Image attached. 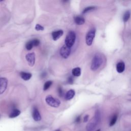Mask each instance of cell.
Instances as JSON below:
<instances>
[{
	"label": "cell",
	"mask_w": 131,
	"mask_h": 131,
	"mask_svg": "<svg viewBox=\"0 0 131 131\" xmlns=\"http://www.w3.org/2000/svg\"><path fill=\"white\" fill-rule=\"evenodd\" d=\"M33 44V46L35 47H37L38 45H39L40 44V40H38V39H37V38H35V39H33V40H32Z\"/></svg>",
	"instance_id": "obj_22"
},
{
	"label": "cell",
	"mask_w": 131,
	"mask_h": 131,
	"mask_svg": "<svg viewBox=\"0 0 131 131\" xmlns=\"http://www.w3.org/2000/svg\"><path fill=\"white\" fill-rule=\"evenodd\" d=\"M95 7H93V6H90V7H88L87 8H86L84 10V11H83L82 12V13L83 14H85V13H87L89 11H91V10H94L95 9Z\"/></svg>",
	"instance_id": "obj_21"
},
{
	"label": "cell",
	"mask_w": 131,
	"mask_h": 131,
	"mask_svg": "<svg viewBox=\"0 0 131 131\" xmlns=\"http://www.w3.org/2000/svg\"><path fill=\"white\" fill-rule=\"evenodd\" d=\"M89 116L88 115H86L85 116L84 118V121L85 123H86V122H87L89 120Z\"/></svg>",
	"instance_id": "obj_26"
},
{
	"label": "cell",
	"mask_w": 131,
	"mask_h": 131,
	"mask_svg": "<svg viewBox=\"0 0 131 131\" xmlns=\"http://www.w3.org/2000/svg\"><path fill=\"white\" fill-rule=\"evenodd\" d=\"M74 21L77 25H82L85 23V20L82 16H77L74 17Z\"/></svg>",
	"instance_id": "obj_14"
},
{
	"label": "cell",
	"mask_w": 131,
	"mask_h": 131,
	"mask_svg": "<svg viewBox=\"0 0 131 131\" xmlns=\"http://www.w3.org/2000/svg\"><path fill=\"white\" fill-rule=\"evenodd\" d=\"M26 61H27L28 65L31 67H33L35 62V54L34 52L29 53L26 55Z\"/></svg>",
	"instance_id": "obj_8"
},
{
	"label": "cell",
	"mask_w": 131,
	"mask_h": 131,
	"mask_svg": "<svg viewBox=\"0 0 131 131\" xmlns=\"http://www.w3.org/2000/svg\"><path fill=\"white\" fill-rule=\"evenodd\" d=\"M117 118H118L117 115L115 114V115L113 116V117L111 119V121H110V127L113 126L116 123V121L117 120Z\"/></svg>",
	"instance_id": "obj_18"
},
{
	"label": "cell",
	"mask_w": 131,
	"mask_h": 131,
	"mask_svg": "<svg viewBox=\"0 0 131 131\" xmlns=\"http://www.w3.org/2000/svg\"><path fill=\"white\" fill-rule=\"evenodd\" d=\"M58 95L60 97H62L63 96V90H62V88L61 87V86H59L58 87Z\"/></svg>",
	"instance_id": "obj_24"
},
{
	"label": "cell",
	"mask_w": 131,
	"mask_h": 131,
	"mask_svg": "<svg viewBox=\"0 0 131 131\" xmlns=\"http://www.w3.org/2000/svg\"><path fill=\"white\" fill-rule=\"evenodd\" d=\"M96 131H100V130H99H99H97Z\"/></svg>",
	"instance_id": "obj_29"
},
{
	"label": "cell",
	"mask_w": 131,
	"mask_h": 131,
	"mask_svg": "<svg viewBox=\"0 0 131 131\" xmlns=\"http://www.w3.org/2000/svg\"><path fill=\"white\" fill-rule=\"evenodd\" d=\"M80 119H81V118H80V116H78L75 119V122L76 123H79V122L80 121Z\"/></svg>",
	"instance_id": "obj_27"
},
{
	"label": "cell",
	"mask_w": 131,
	"mask_h": 131,
	"mask_svg": "<svg viewBox=\"0 0 131 131\" xmlns=\"http://www.w3.org/2000/svg\"><path fill=\"white\" fill-rule=\"evenodd\" d=\"M33 47L34 46H33V44L32 40L28 41L26 44V48L27 50H31Z\"/></svg>",
	"instance_id": "obj_20"
},
{
	"label": "cell",
	"mask_w": 131,
	"mask_h": 131,
	"mask_svg": "<svg viewBox=\"0 0 131 131\" xmlns=\"http://www.w3.org/2000/svg\"><path fill=\"white\" fill-rule=\"evenodd\" d=\"M8 86V80L5 77L0 78V95L4 93Z\"/></svg>",
	"instance_id": "obj_7"
},
{
	"label": "cell",
	"mask_w": 131,
	"mask_h": 131,
	"mask_svg": "<svg viewBox=\"0 0 131 131\" xmlns=\"http://www.w3.org/2000/svg\"><path fill=\"white\" fill-rule=\"evenodd\" d=\"M52 84V82L51 80H49V81L46 82L44 85V88L43 90L44 91H47L50 87H51Z\"/></svg>",
	"instance_id": "obj_19"
},
{
	"label": "cell",
	"mask_w": 131,
	"mask_h": 131,
	"mask_svg": "<svg viewBox=\"0 0 131 131\" xmlns=\"http://www.w3.org/2000/svg\"><path fill=\"white\" fill-rule=\"evenodd\" d=\"M73 82H74V79L72 77H69V78H68V82L69 83V84H72L73 83Z\"/></svg>",
	"instance_id": "obj_25"
},
{
	"label": "cell",
	"mask_w": 131,
	"mask_h": 131,
	"mask_svg": "<svg viewBox=\"0 0 131 131\" xmlns=\"http://www.w3.org/2000/svg\"><path fill=\"white\" fill-rule=\"evenodd\" d=\"M32 117L33 118V119L35 121H39L41 120V117L40 113L39 111H38L37 107L34 106L32 110Z\"/></svg>",
	"instance_id": "obj_9"
},
{
	"label": "cell",
	"mask_w": 131,
	"mask_h": 131,
	"mask_svg": "<svg viewBox=\"0 0 131 131\" xmlns=\"http://www.w3.org/2000/svg\"><path fill=\"white\" fill-rule=\"evenodd\" d=\"M75 94V92L74 90H70L68 91L65 95V99L67 100H70L72 99L74 97Z\"/></svg>",
	"instance_id": "obj_11"
},
{
	"label": "cell",
	"mask_w": 131,
	"mask_h": 131,
	"mask_svg": "<svg viewBox=\"0 0 131 131\" xmlns=\"http://www.w3.org/2000/svg\"><path fill=\"white\" fill-rule=\"evenodd\" d=\"M72 75L74 76L78 77L81 74V69L79 67H76L74 68L72 71Z\"/></svg>",
	"instance_id": "obj_16"
},
{
	"label": "cell",
	"mask_w": 131,
	"mask_h": 131,
	"mask_svg": "<svg viewBox=\"0 0 131 131\" xmlns=\"http://www.w3.org/2000/svg\"><path fill=\"white\" fill-rule=\"evenodd\" d=\"M61 131L60 130H56V131Z\"/></svg>",
	"instance_id": "obj_28"
},
{
	"label": "cell",
	"mask_w": 131,
	"mask_h": 131,
	"mask_svg": "<svg viewBox=\"0 0 131 131\" xmlns=\"http://www.w3.org/2000/svg\"><path fill=\"white\" fill-rule=\"evenodd\" d=\"M100 120V112L97 111L95 113L94 117L89 122L86 126V130L88 131H92L94 130L97 126Z\"/></svg>",
	"instance_id": "obj_1"
},
{
	"label": "cell",
	"mask_w": 131,
	"mask_h": 131,
	"mask_svg": "<svg viewBox=\"0 0 131 131\" xmlns=\"http://www.w3.org/2000/svg\"><path fill=\"white\" fill-rule=\"evenodd\" d=\"M35 29L37 31H43L44 30V28L40 24H37L36 26H35Z\"/></svg>",
	"instance_id": "obj_23"
},
{
	"label": "cell",
	"mask_w": 131,
	"mask_h": 131,
	"mask_svg": "<svg viewBox=\"0 0 131 131\" xmlns=\"http://www.w3.org/2000/svg\"><path fill=\"white\" fill-rule=\"evenodd\" d=\"M59 53H60V55L62 58L66 59L70 55L71 48L68 47L65 45L61 47Z\"/></svg>",
	"instance_id": "obj_6"
},
{
	"label": "cell",
	"mask_w": 131,
	"mask_h": 131,
	"mask_svg": "<svg viewBox=\"0 0 131 131\" xmlns=\"http://www.w3.org/2000/svg\"><path fill=\"white\" fill-rule=\"evenodd\" d=\"M131 16V11L128 10L124 13L123 16V20L124 22H127L130 18Z\"/></svg>",
	"instance_id": "obj_17"
},
{
	"label": "cell",
	"mask_w": 131,
	"mask_h": 131,
	"mask_svg": "<svg viewBox=\"0 0 131 131\" xmlns=\"http://www.w3.org/2000/svg\"><path fill=\"white\" fill-rule=\"evenodd\" d=\"M76 40L75 33L73 31H70L67 34L65 38V45L67 47L71 48L73 45Z\"/></svg>",
	"instance_id": "obj_3"
},
{
	"label": "cell",
	"mask_w": 131,
	"mask_h": 131,
	"mask_svg": "<svg viewBox=\"0 0 131 131\" xmlns=\"http://www.w3.org/2000/svg\"><path fill=\"white\" fill-rule=\"evenodd\" d=\"M46 102L49 106L53 108H58L61 105V101L51 95H48L46 97Z\"/></svg>",
	"instance_id": "obj_4"
},
{
	"label": "cell",
	"mask_w": 131,
	"mask_h": 131,
	"mask_svg": "<svg viewBox=\"0 0 131 131\" xmlns=\"http://www.w3.org/2000/svg\"><path fill=\"white\" fill-rule=\"evenodd\" d=\"M20 76L23 80H25V81H27V80L30 79L31 78L32 74L30 73L22 72L20 73Z\"/></svg>",
	"instance_id": "obj_12"
},
{
	"label": "cell",
	"mask_w": 131,
	"mask_h": 131,
	"mask_svg": "<svg viewBox=\"0 0 131 131\" xmlns=\"http://www.w3.org/2000/svg\"><path fill=\"white\" fill-rule=\"evenodd\" d=\"M64 34V31L62 30L53 31L52 33V36L53 40L54 41H57Z\"/></svg>",
	"instance_id": "obj_10"
},
{
	"label": "cell",
	"mask_w": 131,
	"mask_h": 131,
	"mask_svg": "<svg viewBox=\"0 0 131 131\" xmlns=\"http://www.w3.org/2000/svg\"><path fill=\"white\" fill-rule=\"evenodd\" d=\"M95 32H96V29L95 28H92L87 33L86 37V42L88 46L92 45L95 37Z\"/></svg>",
	"instance_id": "obj_5"
},
{
	"label": "cell",
	"mask_w": 131,
	"mask_h": 131,
	"mask_svg": "<svg viewBox=\"0 0 131 131\" xmlns=\"http://www.w3.org/2000/svg\"><path fill=\"white\" fill-rule=\"evenodd\" d=\"M117 71L119 73H123L125 70V64L123 62H119L116 65Z\"/></svg>",
	"instance_id": "obj_13"
},
{
	"label": "cell",
	"mask_w": 131,
	"mask_h": 131,
	"mask_svg": "<svg viewBox=\"0 0 131 131\" xmlns=\"http://www.w3.org/2000/svg\"><path fill=\"white\" fill-rule=\"evenodd\" d=\"M102 62L103 57L102 55L100 53H97V54H95L93 59H92L91 65V69L94 71L97 70L102 66Z\"/></svg>",
	"instance_id": "obj_2"
},
{
	"label": "cell",
	"mask_w": 131,
	"mask_h": 131,
	"mask_svg": "<svg viewBox=\"0 0 131 131\" xmlns=\"http://www.w3.org/2000/svg\"><path fill=\"white\" fill-rule=\"evenodd\" d=\"M20 111L19 110L14 109L11 112L9 116V118H14L20 115Z\"/></svg>",
	"instance_id": "obj_15"
}]
</instances>
